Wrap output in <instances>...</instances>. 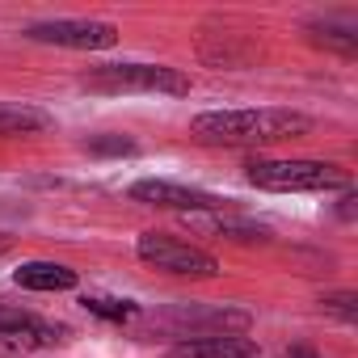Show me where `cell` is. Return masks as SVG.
<instances>
[{
    "instance_id": "1",
    "label": "cell",
    "mask_w": 358,
    "mask_h": 358,
    "mask_svg": "<svg viewBox=\"0 0 358 358\" xmlns=\"http://www.w3.org/2000/svg\"><path fill=\"white\" fill-rule=\"evenodd\" d=\"M308 131H312V118L295 110H207L190 122V135L199 143H220V148L282 143Z\"/></svg>"
},
{
    "instance_id": "2",
    "label": "cell",
    "mask_w": 358,
    "mask_h": 358,
    "mask_svg": "<svg viewBox=\"0 0 358 358\" xmlns=\"http://www.w3.org/2000/svg\"><path fill=\"white\" fill-rule=\"evenodd\" d=\"M249 182L274 194H316V190H350V173L324 160H249Z\"/></svg>"
},
{
    "instance_id": "3",
    "label": "cell",
    "mask_w": 358,
    "mask_h": 358,
    "mask_svg": "<svg viewBox=\"0 0 358 358\" xmlns=\"http://www.w3.org/2000/svg\"><path fill=\"white\" fill-rule=\"evenodd\" d=\"M85 85L97 93H169V97L190 93V76L164 64H106V68H93Z\"/></svg>"
},
{
    "instance_id": "4",
    "label": "cell",
    "mask_w": 358,
    "mask_h": 358,
    "mask_svg": "<svg viewBox=\"0 0 358 358\" xmlns=\"http://www.w3.org/2000/svg\"><path fill=\"white\" fill-rule=\"evenodd\" d=\"M135 253H139V262H148L164 274H182V278H215L220 274V262L207 249L173 236V232H143L135 241Z\"/></svg>"
},
{
    "instance_id": "5",
    "label": "cell",
    "mask_w": 358,
    "mask_h": 358,
    "mask_svg": "<svg viewBox=\"0 0 358 358\" xmlns=\"http://www.w3.org/2000/svg\"><path fill=\"white\" fill-rule=\"evenodd\" d=\"M30 43L47 47H68V51H110L118 43L114 22H85V17H59V22H38L26 30Z\"/></svg>"
},
{
    "instance_id": "6",
    "label": "cell",
    "mask_w": 358,
    "mask_h": 358,
    "mask_svg": "<svg viewBox=\"0 0 358 358\" xmlns=\"http://www.w3.org/2000/svg\"><path fill=\"white\" fill-rule=\"evenodd\" d=\"M64 341H68L64 324H51L34 312H0V354H34Z\"/></svg>"
},
{
    "instance_id": "7",
    "label": "cell",
    "mask_w": 358,
    "mask_h": 358,
    "mask_svg": "<svg viewBox=\"0 0 358 358\" xmlns=\"http://www.w3.org/2000/svg\"><path fill=\"white\" fill-rule=\"evenodd\" d=\"M131 199L143 207H164V211H182V215H207V211H224V199L194 190V186H177V182H156V177H143V182L131 186Z\"/></svg>"
},
{
    "instance_id": "8",
    "label": "cell",
    "mask_w": 358,
    "mask_h": 358,
    "mask_svg": "<svg viewBox=\"0 0 358 358\" xmlns=\"http://www.w3.org/2000/svg\"><path fill=\"white\" fill-rule=\"evenodd\" d=\"M164 358H257V345L241 333H211V337H190L173 345Z\"/></svg>"
},
{
    "instance_id": "9",
    "label": "cell",
    "mask_w": 358,
    "mask_h": 358,
    "mask_svg": "<svg viewBox=\"0 0 358 358\" xmlns=\"http://www.w3.org/2000/svg\"><path fill=\"white\" fill-rule=\"evenodd\" d=\"M13 282L26 291H72L76 287V270L64 262H26L13 270Z\"/></svg>"
},
{
    "instance_id": "10",
    "label": "cell",
    "mask_w": 358,
    "mask_h": 358,
    "mask_svg": "<svg viewBox=\"0 0 358 358\" xmlns=\"http://www.w3.org/2000/svg\"><path fill=\"white\" fill-rule=\"evenodd\" d=\"M51 127V114L34 106H0V139L5 135H38Z\"/></svg>"
},
{
    "instance_id": "11",
    "label": "cell",
    "mask_w": 358,
    "mask_h": 358,
    "mask_svg": "<svg viewBox=\"0 0 358 358\" xmlns=\"http://www.w3.org/2000/svg\"><path fill=\"white\" fill-rule=\"evenodd\" d=\"M316 47H329L337 55H358V30L354 26H337V22H312L308 26Z\"/></svg>"
},
{
    "instance_id": "12",
    "label": "cell",
    "mask_w": 358,
    "mask_h": 358,
    "mask_svg": "<svg viewBox=\"0 0 358 358\" xmlns=\"http://www.w3.org/2000/svg\"><path fill=\"white\" fill-rule=\"evenodd\" d=\"M80 303H85V312H93L101 320H114V324H127V320L139 316V303L135 299H118V295H85Z\"/></svg>"
},
{
    "instance_id": "13",
    "label": "cell",
    "mask_w": 358,
    "mask_h": 358,
    "mask_svg": "<svg viewBox=\"0 0 358 358\" xmlns=\"http://www.w3.org/2000/svg\"><path fill=\"white\" fill-rule=\"evenodd\" d=\"M320 308H324L329 316L345 320V324H354V320H358V295H354V291H337V295H324V299H320Z\"/></svg>"
},
{
    "instance_id": "14",
    "label": "cell",
    "mask_w": 358,
    "mask_h": 358,
    "mask_svg": "<svg viewBox=\"0 0 358 358\" xmlns=\"http://www.w3.org/2000/svg\"><path fill=\"white\" fill-rule=\"evenodd\" d=\"M93 156H131L135 152V139H127V135H97V139H89L85 143Z\"/></svg>"
},
{
    "instance_id": "15",
    "label": "cell",
    "mask_w": 358,
    "mask_h": 358,
    "mask_svg": "<svg viewBox=\"0 0 358 358\" xmlns=\"http://www.w3.org/2000/svg\"><path fill=\"white\" fill-rule=\"evenodd\" d=\"M287 358H320V354H316L312 345H291V350H287Z\"/></svg>"
},
{
    "instance_id": "16",
    "label": "cell",
    "mask_w": 358,
    "mask_h": 358,
    "mask_svg": "<svg viewBox=\"0 0 358 358\" xmlns=\"http://www.w3.org/2000/svg\"><path fill=\"white\" fill-rule=\"evenodd\" d=\"M9 253V236H0V257H5Z\"/></svg>"
}]
</instances>
